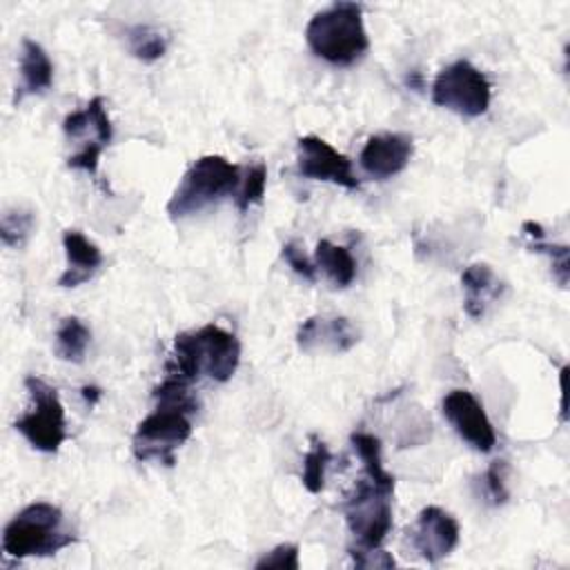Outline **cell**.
<instances>
[{"label": "cell", "mask_w": 570, "mask_h": 570, "mask_svg": "<svg viewBox=\"0 0 570 570\" xmlns=\"http://www.w3.org/2000/svg\"><path fill=\"white\" fill-rule=\"evenodd\" d=\"M82 396H85V401H87L89 405H96V403L100 401L102 392H100V387H96V385H85V387H82Z\"/></svg>", "instance_id": "obj_30"}, {"label": "cell", "mask_w": 570, "mask_h": 570, "mask_svg": "<svg viewBox=\"0 0 570 570\" xmlns=\"http://www.w3.org/2000/svg\"><path fill=\"white\" fill-rule=\"evenodd\" d=\"M523 234L530 238V247L534 252H541V254H548L550 256V263H552V269H554V276L559 281L561 287H566L568 283V247L566 245H550L546 243V232L539 223L534 220H525L523 223Z\"/></svg>", "instance_id": "obj_23"}, {"label": "cell", "mask_w": 570, "mask_h": 570, "mask_svg": "<svg viewBox=\"0 0 570 570\" xmlns=\"http://www.w3.org/2000/svg\"><path fill=\"white\" fill-rule=\"evenodd\" d=\"M127 49L131 51L134 58L140 62H154L165 56L167 51V38L160 29L149 27V24H136L125 31Z\"/></svg>", "instance_id": "obj_21"}, {"label": "cell", "mask_w": 570, "mask_h": 570, "mask_svg": "<svg viewBox=\"0 0 570 570\" xmlns=\"http://www.w3.org/2000/svg\"><path fill=\"white\" fill-rule=\"evenodd\" d=\"M443 416L456 430V434L479 452H490L497 445L494 428L479 403V399L468 390H452L445 394Z\"/></svg>", "instance_id": "obj_11"}, {"label": "cell", "mask_w": 570, "mask_h": 570, "mask_svg": "<svg viewBox=\"0 0 570 570\" xmlns=\"http://www.w3.org/2000/svg\"><path fill=\"white\" fill-rule=\"evenodd\" d=\"M298 174L312 180H327L345 189H358V178L352 171V160L318 136H303L296 142Z\"/></svg>", "instance_id": "obj_10"}, {"label": "cell", "mask_w": 570, "mask_h": 570, "mask_svg": "<svg viewBox=\"0 0 570 570\" xmlns=\"http://www.w3.org/2000/svg\"><path fill=\"white\" fill-rule=\"evenodd\" d=\"M265 568H281V570H298V546L296 543H281L267 554L256 561V570Z\"/></svg>", "instance_id": "obj_27"}, {"label": "cell", "mask_w": 570, "mask_h": 570, "mask_svg": "<svg viewBox=\"0 0 570 570\" xmlns=\"http://www.w3.org/2000/svg\"><path fill=\"white\" fill-rule=\"evenodd\" d=\"M265 185H267V167L263 163H256L254 167L247 169L243 185L236 191V207L240 214H245L252 205L261 203L265 196Z\"/></svg>", "instance_id": "obj_25"}, {"label": "cell", "mask_w": 570, "mask_h": 570, "mask_svg": "<svg viewBox=\"0 0 570 570\" xmlns=\"http://www.w3.org/2000/svg\"><path fill=\"white\" fill-rule=\"evenodd\" d=\"M24 387L33 401V407L16 421V430L40 452H56L65 439V407L56 387L38 376H27Z\"/></svg>", "instance_id": "obj_8"}, {"label": "cell", "mask_w": 570, "mask_h": 570, "mask_svg": "<svg viewBox=\"0 0 570 570\" xmlns=\"http://www.w3.org/2000/svg\"><path fill=\"white\" fill-rule=\"evenodd\" d=\"M238 178V167L232 165L227 158L216 154L200 156L183 174L165 209L171 220L191 216L207 205L220 200L223 196L236 191Z\"/></svg>", "instance_id": "obj_4"}, {"label": "cell", "mask_w": 570, "mask_h": 570, "mask_svg": "<svg viewBox=\"0 0 570 570\" xmlns=\"http://www.w3.org/2000/svg\"><path fill=\"white\" fill-rule=\"evenodd\" d=\"M350 554H352L356 568H394L396 566L394 557L381 548H372V550L352 548Z\"/></svg>", "instance_id": "obj_29"}, {"label": "cell", "mask_w": 570, "mask_h": 570, "mask_svg": "<svg viewBox=\"0 0 570 570\" xmlns=\"http://www.w3.org/2000/svg\"><path fill=\"white\" fill-rule=\"evenodd\" d=\"M305 40L314 56L330 65L347 67L356 62L370 47L363 7L356 2H334L321 9L307 22Z\"/></svg>", "instance_id": "obj_2"}, {"label": "cell", "mask_w": 570, "mask_h": 570, "mask_svg": "<svg viewBox=\"0 0 570 570\" xmlns=\"http://www.w3.org/2000/svg\"><path fill=\"white\" fill-rule=\"evenodd\" d=\"M189 414L194 412L187 407L158 403L156 410L145 416L134 432V456L138 461H158L163 465H174V452L191 436Z\"/></svg>", "instance_id": "obj_5"}, {"label": "cell", "mask_w": 570, "mask_h": 570, "mask_svg": "<svg viewBox=\"0 0 570 570\" xmlns=\"http://www.w3.org/2000/svg\"><path fill=\"white\" fill-rule=\"evenodd\" d=\"M73 541L76 534L62 528V510L49 501L22 508L2 532V550L13 559L49 557Z\"/></svg>", "instance_id": "obj_3"}, {"label": "cell", "mask_w": 570, "mask_h": 570, "mask_svg": "<svg viewBox=\"0 0 570 570\" xmlns=\"http://www.w3.org/2000/svg\"><path fill=\"white\" fill-rule=\"evenodd\" d=\"M392 494L390 490L372 483L367 476L356 483L354 492L343 503V514L356 548H381L392 528Z\"/></svg>", "instance_id": "obj_7"}, {"label": "cell", "mask_w": 570, "mask_h": 570, "mask_svg": "<svg viewBox=\"0 0 570 570\" xmlns=\"http://www.w3.org/2000/svg\"><path fill=\"white\" fill-rule=\"evenodd\" d=\"M283 258H285V263L301 276V278H305V281H309V283H314L316 281V267H314V263L303 254V249L296 245V243H285L283 245Z\"/></svg>", "instance_id": "obj_28"}, {"label": "cell", "mask_w": 570, "mask_h": 570, "mask_svg": "<svg viewBox=\"0 0 570 570\" xmlns=\"http://www.w3.org/2000/svg\"><path fill=\"white\" fill-rule=\"evenodd\" d=\"M240 361V343L227 330L207 323L196 332H183L174 338L171 356L165 365L167 376L194 383L200 374L225 383L234 376Z\"/></svg>", "instance_id": "obj_1"}, {"label": "cell", "mask_w": 570, "mask_h": 570, "mask_svg": "<svg viewBox=\"0 0 570 570\" xmlns=\"http://www.w3.org/2000/svg\"><path fill=\"white\" fill-rule=\"evenodd\" d=\"M62 131L67 134V138H85V145L80 147V151L67 158V167L82 169L94 176L98 171L102 149L114 138L105 100L100 96H94L85 109L67 114L62 120Z\"/></svg>", "instance_id": "obj_9"}, {"label": "cell", "mask_w": 570, "mask_h": 570, "mask_svg": "<svg viewBox=\"0 0 570 570\" xmlns=\"http://www.w3.org/2000/svg\"><path fill=\"white\" fill-rule=\"evenodd\" d=\"M20 89L16 91V102H20L27 94H42L53 82V65L47 51L36 42L24 38L20 51Z\"/></svg>", "instance_id": "obj_17"}, {"label": "cell", "mask_w": 570, "mask_h": 570, "mask_svg": "<svg viewBox=\"0 0 570 570\" xmlns=\"http://www.w3.org/2000/svg\"><path fill=\"white\" fill-rule=\"evenodd\" d=\"M332 461V454L327 450V445L316 436L309 434V450L303 456V485L307 492L318 494L325 485V470Z\"/></svg>", "instance_id": "obj_22"}, {"label": "cell", "mask_w": 570, "mask_h": 570, "mask_svg": "<svg viewBox=\"0 0 570 570\" xmlns=\"http://www.w3.org/2000/svg\"><path fill=\"white\" fill-rule=\"evenodd\" d=\"M459 534L461 530L456 519L439 505L423 508L410 532L412 546L428 563H436L448 557L456 548Z\"/></svg>", "instance_id": "obj_12"}, {"label": "cell", "mask_w": 570, "mask_h": 570, "mask_svg": "<svg viewBox=\"0 0 570 570\" xmlns=\"http://www.w3.org/2000/svg\"><path fill=\"white\" fill-rule=\"evenodd\" d=\"M461 283L465 289V314L470 318H481L485 314V307L501 294V283L494 276L492 267L485 263H472L463 269Z\"/></svg>", "instance_id": "obj_16"}, {"label": "cell", "mask_w": 570, "mask_h": 570, "mask_svg": "<svg viewBox=\"0 0 570 570\" xmlns=\"http://www.w3.org/2000/svg\"><path fill=\"white\" fill-rule=\"evenodd\" d=\"M412 151H414V142L407 134H396V131L376 134L367 138L358 156V163L370 176L383 180L403 171L412 158Z\"/></svg>", "instance_id": "obj_13"}, {"label": "cell", "mask_w": 570, "mask_h": 570, "mask_svg": "<svg viewBox=\"0 0 570 570\" xmlns=\"http://www.w3.org/2000/svg\"><path fill=\"white\" fill-rule=\"evenodd\" d=\"M490 98V80L470 60H456L448 65L432 82V102L459 116L476 118L485 114Z\"/></svg>", "instance_id": "obj_6"}, {"label": "cell", "mask_w": 570, "mask_h": 570, "mask_svg": "<svg viewBox=\"0 0 570 570\" xmlns=\"http://www.w3.org/2000/svg\"><path fill=\"white\" fill-rule=\"evenodd\" d=\"M62 247L67 254V269L58 278L60 287H78L87 283L102 265V252L78 229H65Z\"/></svg>", "instance_id": "obj_15"}, {"label": "cell", "mask_w": 570, "mask_h": 570, "mask_svg": "<svg viewBox=\"0 0 570 570\" xmlns=\"http://www.w3.org/2000/svg\"><path fill=\"white\" fill-rule=\"evenodd\" d=\"M33 229V214L29 209H11L2 214L0 238L7 247H22Z\"/></svg>", "instance_id": "obj_24"}, {"label": "cell", "mask_w": 570, "mask_h": 570, "mask_svg": "<svg viewBox=\"0 0 570 570\" xmlns=\"http://www.w3.org/2000/svg\"><path fill=\"white\" fill-rule=\"evenodd\" d=\"M350 441H352V448L356 450L358 459L363 461L365 476H367L372 483H376V485H381V488L394 492L396 479L383 468V461H381V441H379L374 434H367V432H354V434L350 436Z\"/></svg>", "instance_id": "obj_19"}, {"label": "cell", "mask_w": 570, "mask_h": 570, "mask_svg": "<svg viewBox=\"0 0 570 570\" xmlns=\"http://www.w3.org/2000/svg\"><path fill=\"white\" fill-rule=\"evenodd\" d=\"M314 258H316V265L327 274V278L336 287H347L356 276V261L350 254V249L343 245H334L323 238L316 245Z\"/></svg>", "instance_id": "obj_18"}, {"label": "cell", "mask_w": 570, "mask_h": 570, "mask_svg": "<svg viewBox=\"0 0 570 570\" xmlns=\"http://www.w3.org/2000/svg\"><path fill=\"white\" fill-rule=\"evenodd\" d=\"M358 332L345 316H309L301 323L296 343L303 352L330 350V352H347L356 345Z\"/></svg>", "instance_id": "obj_14"}, {"label": "cell", "mask_w": 570, "mask_h": 570, "mask_svg": "<svg viewBox=\"0 0 570 570\" xmlns=\"http://www.w3.org/2000/svg\"><path fill=\"white\" fill-rule=\"evenodd\" d=\"M91 341L89 327L78 316H67L56 330V354L62 361L80 363L85 358L87 345Z\"/></svg>", "instance_id": "obj_20"}, {"label": "cell", "mask_w": 570, "mask_h": 570, "mask_svg": "<svg viewBox=\"0 0 570 570\" xmlns=\"http://www.w3.org/2000/svg\"><path fill=\"white\" fill-rule=\"evenodd\" d=\"M483 490L492 505H501L508 501L510 492L505 485V463L503 461H492V465L485 470Z\"/></svg>", "instance_id": "obj_26"}]
</instances>
